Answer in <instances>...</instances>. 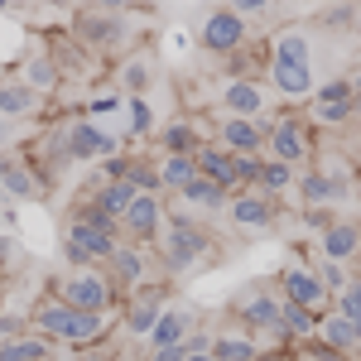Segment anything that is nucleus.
<instances>
[{
    "mask_svg": "<svg viewBox=\"0 0 361 361\" xmlns=\"http://www.w3.org/2000/svg\"><path fill=\"white\" fill-rule=\"evenodd\" d=\"M121 222L106 217L97 202H82L68 222H63V250H68V265H102L111 260V250L121 246Z\"/></svg>",
    "mask_w": 361,
    "mask_h": 361,
    "instance_id": "nucleus-1",
    "label": "nucleus"
},
{
    "mask_svg": "<svg viewBox=\"0 0 361 361\" xmlns=\"http://www.w3.org/2000/svg\"><path fill=\"white\" fill-rule=\"evenodd\" d=\"M270 87L284 102L313 97V49H308L304 29H284L275 39V58H270Z\"/></svg>",
    "mask_w": 361,
    "mask_h": 361,
    "instance_id": "nucleus-2",
    "label": "nucleus"
},
{
    "mask_svg": "<svg viewBox=\"0 0 361 361\" xmlns=\"http://www.w3.org/2000/svg\"><path fill=\"white\" fill-rule=\"evenodd\" d=\"M154 241H159V260H164L169 275H188L193 265H202V255H212V241H207V231H202V222L193 212L164 217Z\"/></svg>",
    "mask_w": 361,
    "mask_h": 361,
    "instance_id": "nucleus-3",
    "label": "nucleus"
},
{
    "mask_svg": "<svg viewBox=\"0 0 361 361\" xmlns=\"http://www.w3.org/2000/svg\"><path fill=\"white\" fill-rule=\"evenodd\" d=\"M54 294L68 308H82V313H111L116 304V279L102 265H73L68 275L54 279Z\"/></svg>",
    "mask_w": 361,
    "mask_h": 361,
    "instance_id": "nucleus-4",
    "label": "nucleus"
},
{
    "mask_svg": "<svg viewBox=\"0 0 361 361\" xmlns=\"http://www.w3.org/2000/svg\"><path fill=\"white\" fill-rule=\"evenodd\" d=\"M279 304H284V294H279L275 279H250V284H241V289L231 294V318H241L255 333H275Z\"/></svg>",
    "mask_w": 361,
    "mask_h": 361,
    "instance_id": "nucleus-5",
    "label": "nucleus"
},
{
    "mask_svg": "<svg viewBox=\"0 0 361 361\" xmlns=\"http://www.w3.org/2000/svg\"><path fill=\"white\" fill-rule=\"evenodd\" d=\"M246 39H250V20H246V15H236L231 5L212 10V15L202 20V29H197V44H202L207 54H236Z\"/></svg>",
    "mask_w": 361,
    "mask_h": 361,
    "instance_id": "nucleus-6",
    "label": "nucleus"
},
{
    "mask_svg": "<svg viewBox=\"0 0 361 361\" xmlns=\"http://www.w3.org/2000/svg\"><path fill=\"white\" fill-rule=\"evenodd\" d=\"M308 149H313V140H308V126L304 121H294V116H284L275 126H265V159H279V164H308Z\"/></svg>",
    "mask_w": 361,
    "mask_h": 361,
    "instance_id": "nucleus-7",
    "label": "nucleus"
},
{
    "mask_svg": "<svg viewBox=\"0 0 361 361\" xmlns=\"http://www.w3.org/2000/svg\"><path fill=\"white\" fill-rule=\"evenodd\" d=\"M294 193H299L304 207H323V212H328V207H347V202L357 197V188H352L347 178H337L333 169L318 164L313 173H304V178L294 183Z\"/></svg>",
    "mask_w": 361,
    "mask_h": 361,
    "instance_id": "nucleus-8",
    "label": "nucleus"
},
{
    "mask_svg": "<svg viewBox=\"0 0 361 361\" xmlns=\"http://www.w3.org/2000/svg\"><path fill=\"white\" fill-rule=\"evenodd\" d=\"M275 284H279V294H284L289 304H304V308H313V313H328V308H333V289L313 275V270H304V265H284L275 275Z\"/></svg>",
    "mask_w": 361,
    "mask_h": 361,
    "instance_id": "nucleus-9",
    "label": "nucleus"
},
{
    "mask_svg": "<svg viewBox=\"0 0 361 361\" xmlns=\"http://www.w3.org/2000/svg\"><path fill=\"white\" fill-rule=\"evenodd\" d=\"M63 140H68V154L78 159V164H102V159H111L116 149V135H106L97 121H73L68 130H63Z\"/></svg>",
    "mask_w": 361,
    "mask_h": 361,
    "instance_id": "nucleus-10",
    "label": "nucleus"
},
{
    "mask_svg": "<svg viewBox=\"0 0 361 361\" xmlns=\"http://www.w3.org/2000/svg\"><path fill=\"white\" fill-rule=\"evenodd\" d=\"M217 102H222L226 116H246V121H260V116L270 111V92H265V82H255V78H226Z\"/></svg>",
    "mask_w": 361,
    "mask_h": 361,
    "instance_id": "nucleus-11",
    "label": "nucleus"
},
{
    "mask_svg": "<svg viewBox=\"0 0 361 361\" xmlns=\"http://www.w3.org/2000/svg\"><path fill=\"white\" fill-rule=\"evenodd\" d=\"M159 226H164V193H135L130 212L121 217V236L145 246V241L159 236Z\"/></svg>",
    "mask_w": 361,
    "mask_h": 361,
    "instance_id": "nucleus-12",
    "label": "nucleus"
},
{
    "mask_svg": "<svg viewBox=\"0 0 361 361\" xmlns=\"http://www.w3.org/2000/svg\"><path fill=\"white\" fill-rule=\"evenodd\" d=\"M318 255L323 260H342V265L361 260V222L357 217H333L323 226L318 231Z\"/></svg>",
    "mask_w": 361,
    "mask_h": 361,
    "instance_id": "nucleus-13",
    "label": "nucleus"
},
{
    "mask_svg": "<svg viewBox=\"0 0 361 361\" xmlns=\"http://www.w3.org/2000/svg\"><path fill=\"white\" fill-rule=\"evenodd\" d=\"M222 212L231 217V226H241V231H260V226L275 222V197L260 193V188H241V193L226 197Z\"/></svg>",
    "mask_w": 361,
    "mask_h": 361,
    "instance_id": "nucleus-14",
    "label": "nucleus"
},
{
    "mask_svg": "<svg viewBox=\"0 0 361 361\" xmlns=\"http://www.w3.org/2000/svg\"><path fill=\"white\" fill-rule=\"evenodd\" d=\"M164 308H169V294L159 284H140V289H130V304H126V318H121V323H126L130 337H145Z\"/></svg>",
    "mask_w": 361,
    "mask_h": 361,
    "instance_id": "nucleus-15",
    "label": "nucleus"
},
{
    "mask_svg": "<svg viewBox=\"0 0 361 361\" xmlns=\"http://www.w3.org/2000/svg\"><path fill=\"white\" fill-rule=\"evenodd\" d=\"M212 357L217 361H255L260 357V337H255V328H246L241 318H231V323H222V328L212 333Z\"/></svg>",
    "mask_w": 361,
    "mask_h": 361,
    "instance_id": "nucleus-16",
    "label": "nucleus"
},
{
    "mask_svg": "<svg viewBox=\"0 0 361 361\" xmlns=\"http://www.w3.org/2000/svg\"><path fill=\"white\" fill-rule=\"evenodd\" d=\"M217 145L231 154H260L265 149V126L246 121V116H222L217 121Z\"/></svg>",
    "mask_w": 361,
    "mask_h": 361,
    "instance_id": "nucleus-17",
    "label": "nucleus"
},
{
    "mask_svg": "<svg viewBox=\"0 0 361 361\" xmlns=\"http://www.w3.org/2000/svg\"><path fill=\"white\" fill-rule=\"evenodd\" d=\"M106 275L116 279V289H140V284H145L149 265H145V250H140V241H121V246L111 250Z\"/></svg>",
    "mask_w": 361,
    "mask_h": 361,
    "instance_id": "nucleus-18",
    "label": "nucleus"
},
{
    "mask_svg": "<svg viewBox=\"0 0 361 361\" xmlns=\"http://www.w3.org/2000/svg\"><path fill=\"white\" fill-rule=\"evenodd\" d=\"M313 337H318L323 347H333V352H352V347L361 352V323L347 318V313H337V308L318 313V333Z\"/></svg>",
    "mask_w": 361,
    "mask_h": 361,
    "instance_id": "nucleus-19",
    "label": "nucleus"
},
{
    "mask_svg": "<svg viewBox=\"0 0 361 361\" xmlns=\"http://www.w3.org/2000/svg\"><path fill=\"white\" fill-rule=\"evenodd\" d=\"M188 333H193V318H188L183 308L169 304L164 313L154 318V328L145 333V347H149V352H164V347H178V342H183Z\"/></svg>",
    "mask_w": 361,
    "mask_h": 361,
    "instance_id": "nucleus-20",
    "label": "nucleus"
},
{
    "mask_svg": "<svg viewBox=\"0 0 361 361\" xmlns=\"http://www.w3.org/2000/svg\"><path fill=\"white\" fill-rule=\"evenodd\" d=\"M178 207H183V212H202V217H207V212H222L226 207V188L222 183H212V178H202V173H197L193 183H188V188H178Z\"/></svg>",
    "mask_w": 361,
    "mask_h": 361,
    "instance_id": "nucleus-21",
    "label": "nucleus"
},
{
    "mask_svg": "<svg viewBox=\"0 0 361 361\" xmlns=\"http://www.w3.org/2000/svg\"><path fill=\"white\" fill-rule=\"evenodd\" d=\"M318 333V313L304 304H279V323H275V337L279 342H308V337Z\"/></svg>",
    "mask_w": 361,
    "mask_h": 361,
    "instance_id": "nucleus-22",
    "label": "nucleus"
},
{
    "mask_svg": "<svg viewBox=\"0 0 361 361\" xmlns=\"http://www.w3.org/2000/svg\"><path fill=\"white\" fill-rule=\"evenodd\" d=\"M78 39L92 44V49H111V44H121V20L106 15V10H87L78 20Z\"/></svg>",
    "mask_w": 361,
    "mask_h": 361,
    "instance_id": "nucleus-23",
    "label": "nucleus"
},
{
    "mask_svg": "<svg viewBox=\"0 0 361 361\" xmlns=\"http://www.w3.org/2000/svg\"><path fill=\"white\" fill-rule=\"evenodd\" d=\"M154 169H159V188L164 193H178V188H188L197 178V154H159Z\"/></svg>",
    "mask_w": 361,
    "mask_h": 361,
    "instance_id": "nucleus-24",
    "label": "nucleus"
},
{
    "mask_svg": "<svg viewBox=\"0 0 361 361\" xmlns=\"http://www.w3.org/2000/svg\"><path fill=\"white\" fill-rule=\"evenodd\" d=\"M197 173H202V178H212V183H222L226 193H236L231 149H222V145H202V149H197Z\"/></svg>",
    "mask_w": 361,
    "mask_h": 361,
    "instance_id": "nucleus-25",
    "label": "nucleus"
},
{
    "mask_svg": "<svg viewBox=\"0 0 361 361\" xmlns=\"http://www.w3.org/2000/svg\"><path fill=\"white\" fill-rule=\"evenodd\" d=\"M135 193H140V188L130 183V178H106V183L97 188V197H92V202H97V207H102L106 217H116V222H121V217L130 212V202H135Z\"/></svg>",
    "mask_w": 361,
    "mask_h": 361,
    "instance_id": "nucleus-26",
    "label": "nucleus"
},
{
    "mask_svg": "<svg viewBox=\"0 0 361 361\" xmlns=\"http://www.w3.org/2000/svg\"><path fill=\"white\" fill-rule=\"evenodd\" d=\"M39 111V92L25 82H0V116L5 121H25Z\"/></svg>",
    "mask_w": 361,
    "mask_h": 361,
    "instance_id": "nucleus-27",
    "label": "nucleus"
},
{
    "mask_svg": "<svg viewBox=\"0 0 361 361\" xmlns=\"http://www.w3.org/2000/svg\"><path fill=\"white\" fill-rule=\"evenodd\" d=\"M159 140H164V154H197L207 145L193 121H169L164 130H159Z\"/></svg>",
    "mask_w": 361,
    "mask_h": 361,
    "instance_id": "nucleus-28",
    "label": "nucleus"
},
{
    "mask_svg": "<svg viewBox=\"0 0 361 361\" xmlns=\"http://www.w3.org/2000/svg\"><path fill=\"white\" fill-rule=\"evenodd\" d=\"M49 337H0V361H49Z\"/></svg>",
    "mask_w": 361,
    "mask_h": 361,
    "instance_id": "nucleus-29",
    "label": "nucleus"
},
{
    "mask_svg": "<svg viewBox=\"0 0 361 361\" xmlns=\"http://www.w3.org/2000/svg\"><path fill=\"white\" fill-rule=\"evenodd\" d=\"M25 87H34V92H54L58 82H63V73H58V58H49V54H34L25 63V78H20Z\"/></svg>",
    "mask_w": 361,
    "mask_h": 361,
    "instance_id": "nucleus-30",
    "label": "nucleus"
},
{
    "mask_svg": "<svg viewBox=\"0 0 361 361\" xmlns=\"http://www.w3.org/2000/svg\"><path fill=\"white\" fill-rule=\"evenodd\" d=\"M294 183H299V169H294V164H279V159H265V169H260V193L279 197V193H289Z\"/></svg>",
    "mask_w": 361,
    "mask_h": 361,
    "instance_id": "nucleus-31",
    "label": "nucleus"
},
{
    "mask_svg": "<svg viewBox=\"0 0 361 361\" xmlns=\"http://www.w3.org/2000/svg\"><path fill=\"white\" fill-rule=\"evenodd\" d=\"M260 169H265V154H231L236 193H241V188H260Z\"/></svg>",
    "mask_w": 361,
    "mask_h": 361,
    "instance_id": "nucleus-32",
    "label": "nucleus"
},
{
    "mask_svg": "<svg viewBox=\"0 0 361 361\" xmlns=\"http://www.w3.org/2000/svg\"><path fill=\"white\" fill-rule=\"evenodd\" d=\"M126 87H130V97H145V87L154 82V68H149V54H135V58H126Z\"/></svg>",
    "mask_w": 361,
    "mask_h": 361,
    "instance_id": "nucleus-33",
    "label": "nucleus"
},
{
    "mask_svg": "<svg viewBox=\"0 0 361 361\" xmlns=\"http://www.w3.org/2000/svg\"><path fill=\"white\" fill-rule=\"evenodd\" d=\"M333 308L361 323V275H352V279H347V289H337V294H333Z\"/></svg>",
    "mask_w": 361,
    "mask_h": 361,
    "instance_id": "nucleus-34",
    "label": "nucleus"
},
{
    "mask_svg": "<svg viewBox=\"0 0 361 361\" xmlns=\"http://www.w3.org/2000/svg\"><path fill=\"white\" fill-rule=\"evenodd\" d=\"M352 97H357L352 78H328L323 87H313V102H352Z\"/></svg>",
    "mask_w": 361,
    "mask_h": 361,
    "instance_id": "nucleus-35",
    "label": "nucleus"
},
{
    "mask_svg": "<svg viewBox=\"0 0 361 361\" xmlns=\"http://www.w3.org/2000/svg\"><path fill=\"white\" fill-rule=\"evenodd\" d=\"M352 102H313V121L318 126H342V121H352Z\"/></svg>",
    "mask_w": 361,
    "mask_h": 361,
    "instance_id": "nucleus-36",
    "label": "nucleus"
},
{
    "mask_svg": "<svg viewBox=\"0 0 361 361\" xmlns=\"http://www.w3.org/2000/svg\"><path fill=\"white\" fill-rule=\"evenodd\" d=\"M126 121H130V135H149V130H154V111H149V102H145V97H130Z\"/></svg>",
    "mask_w": 361,
    "mask_h": 361,
    "instance_id": "nucleus-37",
    "label": "nucleus"
},
{
    "mask_svg": "<svg viewBox=\"0 0 361 361\" xmlns=\"http://www.w3.org/2000/svg\"><path fill=\"white\" fill-rule=\"evenodd\" d=\"M313 275L323 279V284H328V289H347V279H352V270H347V265H342V260H318V265H313Z\"/></svg>",
    "mask_w": 361,
    "mask_h": 361,
    "instance_id": "nucleus-38",
    "label": "nucleus"
},
{
    "mask_svg": "<svg viewBox=\"0 0 361 361\" xmlns=\"http://www.w3.org/2000/svg\"><path fill=\"white\" fill-rule=\"evenodd\" d=\"M0 188L15 197H34V178H29L25 169H0Z\"/></svg>",
    "mask_w": 361,
    "mask_h": 361,
    "instance_id": "nucleus-39",
    "label": "nucleus"
},
{
    "mask_svg": "<svg viewBox=\"0 0 361 361\" xmlns=\"http://www.w3.org/2000/svg\"><path fill=\"white\" fill-rule=\"evenodd\" d=\"M226 5H231L236 15H246V20H255V15H265V10H270L275 0H226Z\"/></svg>",
    "mask_w": 361,
    "mask_h": 361,
    "instance_id": "nucleus-40",
    "label": "nucleus"
},
{
    "mask_svg": "<svg viewBox=\"0 0 361 361\" xmlns=\"http://www.w3.org/2000/svg\"><path fill=\"white\" fill-rule=\"evenodd\" d=\"M111 111H121L116 97H97V102H92V116H111Z\"/></svg>",
    "mask_w": 361,
    "mask_h": 361,
    "instance_id": "nucleus-41",
    "label": "nucleus"
},
{
    "mask_svg": "<svg viewBox=\"0 0 361 361\" xmlns=\"http://www.w3.org/2000/svg\"><path fill=\"white\" fill-rule=\"evenodd\" d=\"M92 10H106V15H121V10H126V0H92Z\"/></svg>",
    "mask_w": 361,
    "mask_h": 361,
    "instance_id": "nucleus-42",
    "label": "nucleus"
},
{
    "mask_svg": "<svg viewBox=\"0 0 361 361\" xmlns=\"http://www.w3.org/2000/svg\"><path fill=\"white\" fill-rule=\"evenodd\" d=\"M183 361H217V357H212V352H188Z\"/></svg>",
    "mask_w": 361,
    "mask_h": 361,
    "instance_id": "nucleus-43",
    "label": "nucleus"
},
{
    "mask_svg": "<svg viewBox=\"0 0 361 361\" xmlns=\"http://www.w3.org/2000/svg\"><path fill=\"white\" fill-rule=\"evenodd\" d=\"M357 188H361V169H357Z\"/></svg>",
    "mask_w": 361,
    "mask_h": 361,
    "instance_id": "nucleus-44",
    "label": "nucleus"
},
{
    "mask_svg": "<svg viewBox=\"0 0 361 361\" xmlns=\"http://www.w3.org/2000/svg\"><path fill=\"white\" fill-rule=\"evenodd\" d=\"M5 5H10V0H0V10H5Z\"/></svg>",
    "mask_w": 361,
    "mask_h": 361,
    "instance_id": "nucleus-45",
    "label": "nucleus"
},
{
    "mask_svg": "<svg viewBox=\"0 0 361 361\" xmlns=\"http://www.w3.org/2000/svg\"><path fill=\"white\" fill-rule=\"evenodd\" d=\"M0 82H5V68H0Z\"/></svg>",
    "mask_w": 361,
    "mask_h": 361,
    "instance_id": "nucleus-46",
    "label": "nucleus"
},
{
    "mask_svg": "<svg viewBox=\"0 0 361 361\" xmlns=\"http://www.w3.org/2000/svg\"><path fill=\"white\" fill-rule=\"evenodd\" d=\"M0 255H5V241H0Z\"/></svg>",
    "mask_w": 361,
    "mask_h": 361,
    "instance_id": "nucleus-47",
    "label": "nucleus"
},
{
    "mask_svg": "<svg viewBox=\"0 0 361 361\" xmlns=\"http://www.w3.org/2000/svg\"><path fill=\"white\" fill-rule=\"evenodd\" d=\"M357 15H361V5H357Z\"/></svg>",
    "mask_w": 361,
    "mask_h": 361,
    "instance_id": "nucleus-48",
    "label": "nucleus"
},
{
    "mask_svg": "<svg viewBox=\"0 0 361 361\" xmlns=\"http://www.w3.org/2000/svg\"><path fill=\"white\" fill-rule=\"evenodd\" d=\"M0 304H5V299H0Z\"/></svg>",
    "mask_w": 361,
    "mask_h": 361,
    "instance_id": "nucleus-49",
    "label": "nucleus"
}]
</instances>
